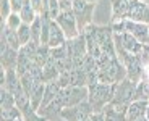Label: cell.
I'll list each match as a JSON object with an SVG mask.
<instances>
[{
    "instance_id": "cell-31",
    "label": "cell",
    "mask_w": 149,
    "mask_h": 121,
    "mask_svg": "<svg viewBox=\"0 0 149 121\" xmlns=\"http://www.w3.org/2000/svg\"><path fill=\"white\" fill-rule=\"evenodd\" d=\"M29 3L33 5V8L36 10L37 15H41L42 8H44V0H29Z\"/></svg>"
},
{
    "instance_id": "cell-7",
    "label": "cell",
    "mask_w": 149,
    "mask_h": 121,
    "mask_svg": "<svg viewBox=\"0 0 149 121\" xmlns=\"http://www.w3.org/2000/svg\"><path fill=\"white\" fill-rule=\"evenodd\" d=\"M60 87H68V86H76V87H88V74L84 70H78V68H73V70L67 71V73L60 74L58 81Z\"/></svg>"
},
{
    "instance_id": "cell-5",
    "label": "cell",
    "mask_w": 149,
    "mask_h": 121,
    "mask_svg": "<svg viewBox=\"0 0 149 121\" xmlns=\"http://www.w3.org/2000/svg\"><path fill=\"white\" fill-rule=\"evenodd\" d=\"M136 86L138 82H133L127 77L123 79L122 82H118L115 87V95L112 103H118V105H130L136 100Z\"/></svg>"
},
{
    "instance_id": "cell-21",
    "label": "cell",
    "mask_w": 149,
    "mask_h": 121,
    "mask_svg": "<svg viewBox=\"0 0 149 121\" xmlns=\"http://www.w3.org/2000/svg\"><path fill=\"white\" fill-rule=\"evenodd\" d=\"M18 15L21 16V19H23V23H24V24H31V23H33L37 16H39L36 13V10L33 8V5L29 3V0H26V2H24V5H23L21 11H19Z\"/></svg>"
},
{
    "instance_id": "cell-16",
    "label": "cell",
    "mask_w": 149,
    "mask_h": 121,
    "mask_svg": "<svg viewBox=\"0 0 149 121\" xmlns=\"http://www.w3.org/2000/svg\"><path fill=\"white\" fill-rule=\"evenodd\" d=\"M146 7H148V5H146L143 0H130V5H128V13H127V19H130V21L143 23V16H144Z\"/></svg>"
},
{
    "instance_id": "cell-13",
    "label": "cell",
    "mask_w": 149,
    "mask_h": 121,
    "mask_svg": "<svg viewBox=\"0 0 149 121\" xmlns=\"http://www.w3.org/2000/svg\"><path fill=\"white\" fill-rule=\"evenodd\" d=\"M127 105L118 103H109L104 108L105 121H127Z\"/></svg>"
},
{
    "instance_id": "cell-10",
    "label": "cell",
    "mask_w": 149,
    "mask_h": 121,
    "mask_svg": "<svg viewBox=\"0 0 149 121\" xmlns=\"http://www.w3.org/2000/svg\"><path fill=\"white\" fill-rule=\"evenodd\" d=\"M0 63L2 70H16L18 65V50L11 48L2 39H0Z\"/></svg>"
},
{
    "instance_id": "cell-17",
    "label": "cell",
    "mask_w": 149,
    "mask_h": 121,
    "mask_svg": "<svg viewBox=\"0 0 149 121\" xmlns=\"http://www.w3.org/2000/svg\"><path fill=\"white\" fill-rule=\"evenodd\" d=\"M128 5H130V0H113L112 2V23L122 21V19H127V13H128Z\"/></svg>"
},
{
    "instance_id": "cell-19",
    "label": "cell",
    "mask_w": 149,
    "mask_h": 121,
    "mask_svg": "<svg viewBox=\"0 0 149 121\" xmlns=\"http://www.w3.org/2000/svg\"><path fill=\"white\" fill-rule=\"evenodd\" d=\"M60 77V71L58 68H57L55 62H54V58L49 60V63L42 68V81H44L45 84L47 82H54V81H58Z\"/></svg>"
},
{
    "instance_id": "cell-26",
    "label": "cell",
    "mask_w": 149,
    "mask_h": 121,
    "mask_svg": "<svg viewBox=\"0 0 149 121\" xmlns=\"http://www.w3.org/2000/svg\"><path fill=\"white\" fill-rule=\"evenodd\" d=\"M3 23H5V26H7L8 29L18 31L19 28H21V24H23V19H21V16H19L18 13H11V15L8 16Z\"/></svg>"
},
{
    "instance_id": "cell-18",
    "label": "cell",
    "mask_w": 149,
    "mask_h": 121,
    "mask_svg": "<svg viewBox=\"0 0 149 121\" xmlns=\"http://www.w3.org/2000/svg\"><path fill=\"white\" fill-rule=\"evenodd\" d=\"M2 40H5L8 45H10L11 48H15V50H21V42H19V37H18V32L16 31H11L8 29L7 26H5V23L2 21V37H0Z\"/></svg>"
},
{
    "instance_id": "cell-35",
    "label": "cell",
    "mask_w": 149,
    "mask_h": 121,
    "mask_svg": "<svg viewBox=\"0 0 149 121\" xmlns=\"http://www.w3.org/2000/svg\"><path fill=\"white\" fill-rule=\"evenodd\" d=\"M2 121H24L23 118H18V120H2Z\"/></svg>"
},
{
    "instance_id": "cell-27",
    "label": "cell",
    "mask_w": 149,
    "mask_h": 121,
    "mask_svg": "<svg viewBox=\"0 0 149 121\" xmlns=\"http://www.w3.org/2000/svg\"><path fill=\"white\" fill-rule=\"evenodd\" d=\"M16 32H18V37H19L21 45H26V44L31 42V26L29 24H24V23H23L21 28H19Z\"/></svg>"
},
{
    "instance_id": "cell-24",
    "label": "cell",
    "mask_w": 149,
    "mask_h": 121,
    "mask_svg": "<svg viewBox=\"0 0 149 121\" xmlns=\"http://www.w3.org/2000/svg\"><path fill=\"white\" fill-rule=\"evenodd\" d=\"M0 105L2 108H11V106H16V99L11 92L2 89L0 91Z\"/></svg>"
},
{
    "instance_id": "cell-41",
    "label": "cell",
    "mask_w": 149,
    "mask_h": 121,
    "mask_svg": "<svg viewBox=\"0 0 149 121\" xmlns=\"http://www.w3.org/2000/svg\"><path fill=\"white\" fill-rule=\"evenodd\" d=\"M144 48H146V50H148V53H149V47H148V45H144Z\"/></svg>"
},
{
    "instance_id": "cell-15",
    "label": "cell",
    "mask_w": 149,
    "mask_h": 121,
    "mask_svg": "<svg viewBox=\"0 0 149 121\" xmlns=\"http://www.w3.org/2000/svg\"><path fill=\"white\" fill-rule=\"evenodd\" d=\"M67 40H68L67 36H65V32L62 31V28L58 26V23H57V21H52L47 45H49L50 48H57V47H60V45H63Z\"/></svg>"
},
{
    "instance_id": "cell-4",
    "label": "cell",
    "mask_w": 149,
    "mask_h": 121,
    "mask_svg": "<svg viewBox=\"0 0 149 121\" xmlns=\"http://www.w3.org/2000/svg\"><path fill=\"white\" fill-rule=\"evenodd\" d=\"M94 8H96V3H89L86 0H73V13L74 18H76V23H78L79 34L84 31L86 26L93 24Z\"/></svg>"
},
{
    "instance_id": "cell-2",
    "label": "cell",
    "mask_w": 149,
    "mask_h": 121,
    "mask_svg": "<svg viewBox=\"0 0 149 121\" xmlns=\"http://www.w3.org/2000/svg\"><path fill=\"white\" fill-rule=\"evenodd\" d=\"M123 79H127V70L118 60V57L107 60V62L99 65V82H102V84H118Z\"/></svg>"
},
{
    "instance_id": "cell-20",
    "label": "cell",
    "mask_w": 149,
    "mask_h": 121,
    "mask_svg": "<svg viewBox=\"0 0 149 121\" xmlns=\"http://www.w3.org/2000/svg\"><path fill=\"white\" fill-rule=\"evenodd\" d=\"M50 58H52V48L49 47L47 44H41V45H39V48H37L36 57H34V63L44 68V66L49 63V60H50Z\"/></svg>"
},
{
    "instance_id": "cell-38",
    "label": "cell",
    "mask_w": 149,
    "mask_h": 121,
    "mask_svg": "<svg viewBox=\"0 0 149 121\" xmlns=\"http://www.w3.org/2000/svg\"><path fill=\"white\" fill-rule=\"evenodd\" d=\"M86 2H89V3H97L99 0H86Z\"/></svg>"
},
{
    "instance_id": "cell-14",
    "label": "cell",
    "mask_w": 149,
    "mask_h": 121,
    "mask_svg": "<svg viewBox=\"0 0 149 121\" xmlns=\"http://www.w3.org/2000/svg\"><path fill=\"white\" fill-rule=\"evenodd\" d=\"M148 106V102L144 100H134L133 103H130L127 108V121H138L139 118L146 116Z\"/></svg>"
},
{
    "instance_id": "cell-40",
    "label": "cell",
    "mask_w": 149,
    "mask_h": 121,
    "mask_svg": "<svg viewBox=\"0 0 149 121\" xmlns=\"http://www.w3.org/2000/svg\"><path fill=\"white\" fill-rule=\"evenodd\" d=\"M143 2H144L146 5H149V0H143Z\"/></svg>"
},
{
    "instance_id": "cell-34",
    "label": "cell",
    "mask_w": 149,
    "mask_h": 121,
    "mask_svg": "<svg viewBox=\"0 0 149 121\" xmlns=\"http://www.w3.org/2000/svg\"><path fill=\"white\" fill-rule=\"evenodd\" d=\"M143 23H144V24H148V26H149V5H148V7H146L144 16H143Z\"/></svg>"
},
{
    "instance_id": "cell-42",
    "label": "cell",
    "mask_w": 149,
    "mask_h": 121,
    "mask_svg": "<svg viewBox=\"0 0 149 121\" xmlns=\"http://www.w3.org/2000/svg\"><path fill=\"white\" fill-rule=\"evenodd\" d=\"M148 105H149V100H148Z\"/></svg>"
},
{
    "instance_id": "cell-23",
    "label": "cell",
    "mask_w": 149,
    "mask_h": 121,
    "mask_svg": "<svg viewBox=\"0 0 149 121\" xmlns=\"http://www.w3.org/2000/svg\"><path fill=\"white\" fill-rule=\"evenodd\" d=\"M29 26H31V42L41 44V39H42V19H41V15L37 16Z\"/></svg>"
},
{
    "instance_id": "cell-32",
    "label": "cell",
    "mask_w": 149,
    "mask_h": 121,
    "mask_svg": "<svg viewBox=\"0 0 149 121\" xmlns=\"http://www.w3.org/2000/svg\"><path fill=\"white\" fill-rule=\"evenodd\" d=\"M10 2H11V8H13V13H19L26 0H10Z\"/></svg>"
},
{
    "instance_id": "cell-33",
    "label": "cell",
    "mask_w": 149,
    "mask_h": 121,
    "mask_svg": "<svg viewBox=\"0 0 149 121\" xmlns=\"http://www.w3.org/2000/svg\"><path fill=\"white\" fill-rule=\"evenodd\" d=\"M88 121H105V115L104 111H101V113H93L89 116V120Z\"/></svg>"
},
{
    "instance_id": "cell-25",
    "label": "cell",
    "mask_w": 149,
    "mask_h": 121,
    "mask_svg": "<svg viewBox=\"0 0 149 121\" xmlns=\"http://www.w3.org/2000/svg\"><path fill=\"white\" fill-rule=\"evenodd\" d=\"M136 100H144V102L149 100V81L143 79L138 82V86H136Z\"/></svg>"
},
{
    "instance_id": "cell-29",
    "label": "cell",
    "mask_w": 149,
    "mask_h": 121,
    "mask_svg": "<svg viewBox=\"0 0 149 121\" xmlns=\"http://www.w3.org/2000/svg\"><path fill=\"white\" fill-rule=\"evenodd\" d=\"M49 16L55 21L57 16L60 15V0H49V7H47Z\"/></svg>"
},
{
    "instance_id": "cell-22",
    "label": "cell",
    "mask_w": 149,
    "mask_h": 121,
    "mask_svg": "<svg viewBox=\"0 0 149 121\" xmlns=\"http://www.w3.org/2000/svg\"><path fill=\"white\" fill-rule=\"evenodd\" d=\"M19 79H21V86H23V89H24V92H26V95H28V97L31 95V92L34 91V87H36L39 82H44V81H41V79H37V77L31 76L29 73L23 74V76H19Z\"/></svg>"
},
{
    "instance_id": "cell-30",
    "label": "cell",
    "mask_w": 149,
    "mask_h": 121,
    "mask_svg": "<svg viewBox=\"0 0 149 121\" xmlns=\"http://www.w3.org/2000/svg\"><path fill=\"white\" fill-rule=\"evenodd\" d=\"M11 13H13V8H11L10 0H0V16H2V21H5Z\"/></svg>"
},
{
    "instance_id": "cell-6",
    "label": "cell",
    "mask_w": 149,
    "mask_h": 121,
    "mask_svg": "<svg viewBox=\"0 0 149 121\" xmlns=\"http://www.w3.org/2000/svg\"><path fill=\"white\" fill-rule=\"evenodd\" d=\"M93 113H94L93 106L86 100V102L70 106V108H63L62 118H63V121H88Z\"/></svg>"
},
{
    "instance_id": "cell-36",
    "label": "cell",
    "mask_w": 149,
    "mask_h": 121,
    "mask_svg": "<svg viewBox=\"0 0 149 121\" xmlns=\"http://www.w3.org/2000/svg\"><path fill=\"white\" fill-rule=\"evenodd\" d=\"M144 45H148V47H149V32H148V37H146V42H144Z\"/></svg>"
},
{
    "instance_id": "cell-28",
    "label": "cell",
    "mask_w": 149,
    "mask_h": 121,
    "mask_svg": "<svg viewBox=\"0 0 149 121\" xmlns=\"http://www.w3.org/2000/svg\"><path fill=\"white\" fill-rule=\"evenodd\" d=\"M18 118H23V115H21L18 106L2 108V120H18Z\"/></svg>"
},
{
    "instance_id": "cell-39",
    "label": "cell",
    "mask_w": 149,
    "mask_h": 121,
    "mask_svg": "<svg viewBox=\"0 0 149 121\" xmlns=\"http://www.w3.org/2000/svg\"><path fill=\"white\" fill-rule=\"evenodd\" d=\"M138 121H148V120H146V116H143V118H139Z\"/></svg>"
},
{
    "instance_id": "cell-11",
    "label": "cell",
    "mask_w": 149,
    "mask_h": 121,
    "mask_svg": "<svg viewBox=\"0 0 149 121\" xmlns=\"http://www.w3.org/2000/svg\"><path fill=\"white\" fill-rule=\"evenodd\" d=\"M2 89L11 92V94L15 95V99L19 94L24 92V89H23V86H21V79H19L16 70H5V82L2 84Z\"/></svg>"
},
{
    "instance_id": "cell-37",
    "label": "cell",
    "mask_w": 149,
    "mask_h": 121,
    "mask_svg": "<svg viewBox=\"0 0 149 121\" xmlns=\"http://www.w3.org/2000/svg\"><path fill=\"white\" fill-rule=\"evenodd\" d=\"M146 120L149 121V106H148V110H146Z\"/></svg>"
},
{
    "instance_id": "cell-8",
    "label": "cell",
    "mask_w": 149,
    "mask_h": 121,
    "mask_svg": "<svg viewBox=\"0 0 149 121\" xmlns=\"http://www.w3.org/2000/svg\"><path fill=\"white\" fill-rule=\"evenodd\" d=\"M58 23V26L62 28V31L65 32L67 39H74L76 36H79V31H78V23H76V18H74V13L73 10H68V11H60V15L57 16L55 19Z\"/></svg>"
},
{
    "instance_id": "cell-1",
    "label": "cell",
    "mask_w": 149,
    "mask_h": 121,
    "mask_svg": "<svg viewBox=\"0 0 149 121\" xmlns=\"http://www.w3.org/2000/svg\"><path fill=\"white\" fill-rule=\"evenodd\" d=\"M115 87L117 84H102V82H97V84L89 86V97H88V102L91 103L94 113H101L104 111V108L112 103L113 95H115Z\"/></svg>"
},
{
    "instance_id": "cell-12",
    "label": "cell",
    "mask_w": 149,
    "mask_h": 121,
    "mask_svg": "<svg viewBox=\"0 0 149 121\" xmlns=\"http://www.w3.org/2000/svg\"><path fill=\"white\" fill-rule=\"evenodd\" d=\"M125 32H130L138 42H141V44L144 45L146 37H148V32H149V26L144 24V23L125 19Z\"/></svg>"
},
{
    "instance_id": "cell-9",
    "label": "cell",
    "mask_w": 149,
    "mask_h": 121,
    "mask_svg": "<svg viewBox=\"0 0 149 121\" xmlns=\"http://www.w3.org/2000/svg\"><path fill=\"white\" fill-rule=\"evenodd\" d=\"M113 42L118 44L120 47H123L127 52H130V53H134V55H139L144 48V45L141 42H138L130 32H122V34L113 32Z\"/></svg>"
},
{
    "instance_id": "cell-3",
    "label": "cell",
    "mask_w": 149,
    "mask_h": 121,
    "mask_svg": "<svg viewBox=\"0 0 149 121\" xmlns=\"http://www.w3.org/2000/svg\"><path fill=\"white\" fill-rule=\"evenodd\" d=\"M89 97V89L88 87H76V86H68V87H62L57 95V102L63 108H70L78 103H83Z\"/></svg>"
}]
</instances>
